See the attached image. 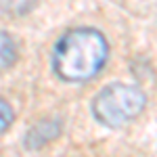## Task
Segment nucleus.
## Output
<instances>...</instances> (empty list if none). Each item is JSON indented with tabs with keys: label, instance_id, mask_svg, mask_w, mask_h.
Masks as SVG:
<instances>
[{
	"label": "nucleus",
	"instance_id": "nucleus-1",
	"mask_svg": "<svg viewBox=\"0 0 157 157\" xmlns=\"http://www.w3.org/2000/svg\"><path fill=\"white\" fill-rule=\"evenodd\" d=\"M109 59V44L105 36L78 27L59 38L52 48V69L65 82H88L101 73Z\"/></svg>",
	"mask_w": 157,
	"mask_h": 157
},
{
	"label": "nucleus",
	"instance_id": "nucleus-2",
	"mask_svg": "<svg viewBox=\"0 0 157 157\" xmlns=\"http://www.w3.org/2000/svg\"><path fill=\"white\" fill-rule=\"evenodd\" d=\"M147 105L145 92L136 86L113 82L105 86L92 101V115L107 128H121L134 121Z\"/></svg>",
	"mask_w": 157,
	"mask_h": 157
},
{
	"label": "nucleus",
	"instance_id": "nucleus-3",
	"mask_svg": "<svg viewBox=\"0 0 157 157\" xmlns=\"http://www.w3.org/2000/svg\"><path fill=\"white\" fill-rule=\"evenodd\" d=\"M61 132V121L59 120H42L36 124L29 132L25 134V147L29 151H36L40 147H44L46 143L55 140Z\"/></svg>",
	"mask_w": 157,
	"mask_h": 157
},
{
	"label": "nucleus",
	"instance_id": "nucleus-4",
	"mask_svg": "<svg viewBox=\"0 0 157 157\" xmlns=\"http://www.w3.org/2000/svg\"><path fill=\"white\" fill-rule=\"evenodd\" d=\"M17 61V44L11 34L0 32V73L11 69Z\"/></svg>",
	"mask_w": 157,
	"mask_h": 157
},
{
	"label": "nucleus",
	"instance_id": "nucleus-5",
	"mask_svg": "<svg viewBox=\"0 0 157 157\" xmlns=\"http://www.w3.org/2000/svg\"><path fill=\"white\" fill-rule=\"evenodd\" d=\"M38 0H0V11L9 17H23L36 6Z\"/></svg>",
	"mask_w": 157,
	"mask_h": 157
},
{
	"label": "nucleus",
	"instance_id": "nucleus-6",
	"mask_svg": "<svg viewBox=\"0 0 157 157\" xmlns=\"http://www.w3.org/2000/svg\"><path fill=\"white\" fill-rule=\"evenodd\" d=\"M13 120H15V113H13V107L4 101V98H0V136L6 132L9 128H11Z\"/></svg>",
	"mask_w": 157,
	"mask_h": 157
}]
</instances>
